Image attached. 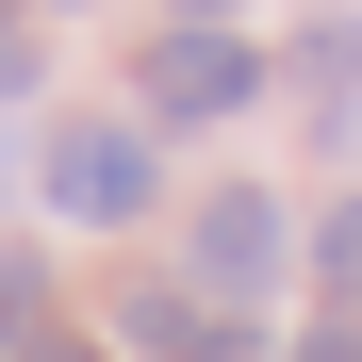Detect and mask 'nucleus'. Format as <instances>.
I'll return each mask as SVG.
<instances>
[{
	"mask_svg": "<svg viewBox=\"0 0 362 362\" xmlns=\"http://www.w3.org/2000/svg\"><path fill=\"white\" fill-rule=\"evenodd\" d=\"M49 214L66 230H132L148 214V132H115V115L99 132H49Z\"/></svg>",
	"mask_w": 362,
	"mask_h": 362,
	"instance_id": "f257e3e1",
	"label": "nucleus"
},
{
	"mask_svg": "<svg viewBox=\"0 0 362 362\" xmlns=\"http://www.w3.org/2000/svg\"><path fill=\"white\" fill-rule=\"evenodd\" d=\"M247 99H264V49L247 33H198V17H181L148 49V115H247Z\"/></svg>",
	"mask_w": 362,
	"mask_h": 362,
	"instance_id": "f03ea898",
	"label": "nucleus"
},
{
	"mask_svg": "<svg viewBox=\"0 0 362 362\" xmlns=\"http://www.w3.org/2000/svg\"><path fill=\"white\" fill-rule=\"evenodd\" d=\"M280 264H296L280 198H247V181H214V198H198V280H214V296H264Z\"/></svg>",
	"mask_w": 362,
	"mask_h": 362,
	"instance_id": "7ed1b4c3",
	"label": "nucleus"
},
{
	"mask_svg": "<svg viewBox=\"0 0 362 362\" xmlns=\"http://www.w3.org/2000/svg\"><path fill=\"white\" fill-rule=\"evenodd\" d=\"M313 264H329V296H362V198H346V214L313 230Z\"/></svg>",
	"mask_w": 362,
	"mask_h": 362,
	"instance_id": "20e7f679",
	"label": "nucleus"
},
{
	"mask_svg": "<svg viewBox=\"0 0 362 362\" xmlns=\"http://www.w3.org/2000/svg\"><path fill=\"white\" fill-rule=\"evenodd\" d=\"M33 346V264H0V362Z\"/></svg>",
	"mask_w": 362,
	"mask_h": 362,
	"instance_id": "39448f33",
	"label": "nucleus"
},
{
	"mask_svg": "<svg viewBox=\"0 0 362 362\" xmlns=\"http://www.w3.org/2000/svg\"><path fill=\"white\" fill-rule=\"evenodd\" d=\"M296 362H362V313H329V329H313V346H296Z\"/></svg>",
	"mask_w": 362,
	"mask_h": 362,
	"instance_id": "423d86ee",
	"label": "nucleus"
},
{
	"mask_svg": "<svg viewBox=\"0 0 362 362\" xmlns=\"http://www.w3.org/2000/svg\"><path fill=\"white\" fill-rule=\"evenodd\" d=\"M198 362H264V346H247V329H230V313H214V329H198Z\"/></svg>",
	"mask_w": 362,
	"mask_h": 362,
	"instance_id": "0eeeda50",
	"label": "nucleus"
},
{
	"mask_svg": "<svg viewBox=\"0 0 362 362\" xmlns=\"http://www.w3.org/2000/svg\"><path fill=\"white\" fill-rule=\"evenodd\" d=\"M0 99H33V49H17V33H0Z\"/></svg>",
	"mask_w": 362,
	"mask_h": 362,
	"instance_id": "6e6552de",
	"label": "nucleus"
},
{
	"mask_svg": "<svg viewBox=\"0 0 362 362\" xmlns=\"http://www.w3.org/2000/svg\"><path fill=\"white\" fill-rule=\"evenodd\" d=\"M17 362H99V346H66V329H33V346H17Z\"/></svg>",
	"mask_w": 362,
	"mask_h": 362,
	"instance_id": "1a4fd4ad",
	"label": "nucleus"
},
{
	"mask_svg": "<svg viewBox=\"0 0 362 362\" xmlns=\"http://www.w3.org/2000/svg\"><path fill=\"white\" fill-rule=\"evenodd\" d=\"M181 17H198V33H230V0H181Z\"/></svg>",
	"mask_w": 362,
	"mask_h": 362,
	"instance_id": "9d476101",
	"label": "nucleus"
},
{
	"mask_svg": "<svg viewBox=\"0 0 362 362\" xmlns=\"http://www.w3.org/2000/svg\"><path fill=\"white\" fill-rule=\"evenodd\" d=\"M0 33H17V0H0Z\"/></svg>",
	"mask_w": 362,
	"mask_h": 362,
	"instance_id": "9b49d317",
	"label": "nucleus"
}]
</instances>
